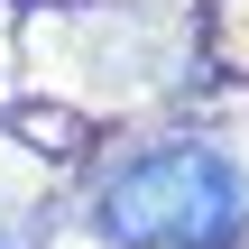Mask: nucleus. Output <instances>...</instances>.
Listing matches in <instances>:
<instances>
[{
  "mask_svg": "<svg viewBox=\"0 0 249 249\" xmlns=\"http://www.w3.org/2000/svg\"><path fill=\"white\" fill-rule=\"evenodd\" d=\"M240 231H249V176L203 139L148 148L102 185L111 249H231Z\"/></svg>",
  "mask_w": 249,
  "mask_h": 249,
  "instance_id": "nucleus-1",
  "label": "nucleus"
},
{
  "mask_svg": "<svg viewBox=\"0 0 249 249\" xmlns=\"http://www.w3.org/2000/svg\"><path fill=\"white\" fill-rule=\"evenodd\" d=\"M0 249H18V240H9V231H0Z\"/></svg>",
  "mask_w": 249,
  "mask_h": 249,
  "instance_id": "nucleus-2",
  "label": "nucleus"
}]
</instances>
